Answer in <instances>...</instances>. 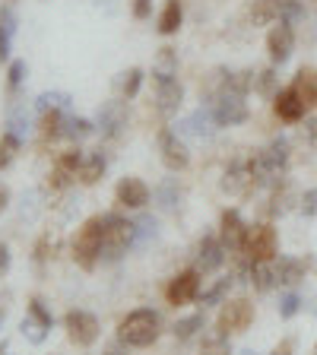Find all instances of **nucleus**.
<instances>
[{
  "label": "nucleus",
  "mask_w": 317,
  "mask_h": 355,
  "mask_svg": "<svg viewBox=\"0 0 317 355\" xmlns=\"http://www.w3.org/2000/svg\"><path fill=\"white\" fill-rule=\"evenodd\" d=\"M254 89H257L260 96H266V98H276V73L273 70H264V73L254 76Z\"/></svg>",
  "instance_id": "obj_39"
},
{
  "label": "nucleus",
  "mask_w": 317,
  "mask_h": 355,
  "mask_svg": "<svg viewBox=\"0 0 317 355\" xmlns=\"http://www.w3.org/2000/svg\"><path fill=\"white\" fill-rule=\"evenodd\" d=\"M10 133H16L19 140L29 133V111H26V105H16V108L10 111Z\"/></svg>",
  "instance_id": "obj_34"
},
{
  "label": "nucleus",
  "mask_w": 317,
  "mask_h": 355,
  "mask_svg": "<svg viewBox=\"0 0 317 355\" xmlns=\"http://www.w3.org/2000/svg\"><path fill=\"white\" fill-rule=\"evenodd\" d=\"M42 133H44V140H58V137H64V118H60V111H48V114H42Z\"/></svg>",
  "instance_id": "obj_30"
},
{
  "label": "nucleus",
  "mask_w": 317,
  "mask_h": 355,
  "mask_svg": "<svg viewBox=\"0 0 317 355\" xmlns=\"http://www.w3.org/2000/svg\"><path fill=\"white\" fill-rule=\"evenodd\" d=\"M102 219H105V251H102V257L105 260H118L130 244H137V222L124 219V216H118V213H105Z\"/></svg>",
  "instance_id": "obj_4"
},
{
  "label": "nucleus",
  "mask_w": 317,
  "mask_h": 355,
  "mask_svg": "<svg viewBox=\"0 0 317 355\" xmlns=\"http://www.w3.org/2000/svg\"><path fill=\"white\" fill-rule=\"evenodd\" d=\"M140 83H143V70H130V73H127V80H124V96L127 98L137 96V92H140Z\"/></svg>",
  "instance_id": "obj_44"
},
{
  "label": "nucleus",
  "mask_w": 317,
  "mask_h": 355,
  "mask_svg": "<svg viewBox=\"0 0 317 355\" xmlns=\"http://www.w3.org/2000/svg\"><path fill=\"white\" fill-rule=\"evenodd\" d=\"M244 238H248V225L235 209H225L222 213V235L219 241L225 244V251H244Z\"/></svg>",
  "instance_id": "obj_17"
},
{
  "label": "nucleus",
  "mask_w": 317,
  "mask_h": 355,
  "mask_svg": "<svg viewBox=\"0 0 317 355\" xmlns=\"http://www.w3.org/2000/svg\"><path fill=\"white\" fill-rule=\"evenodd\" d=\"M118 340L124 346H133V349H146L159 340V314L149 308H140V311H130L118 327Z\"/></svg>",
  "instance_id": "obj_2"
},
{
  "label": "nucleus",
  "mask_w": 317,
  "mask_h": 355,
  "mask_svg": "<svg viewBox=\"0 0 317 355\" xmlns=\"http://www.w3.org/2000/svg\"><path fill=\"white\" fill-rule=\"evenodd\" d=\"M159 153H162V162L169 165L171 171H181L187 168V162H191V155H187V146L181 140H178L175 130H159Z\"/></svg>",
  "instance_id": "obj_13"
},
{
  "label": "nucleus",
  "mask_w": 317,
  "mask_h": 355,
  "mask_svg": "<svg viewBox=\"0 0 317 355\" xmlns=\"http://www.w3.org/2000/svg\"><path fill=\"white\" fill-rule=\"evenodd\" d=\"M273 111H276V118L286 121V124H298V121L305 118V111H308V105L298 98V92L292 86L289 89H280L273 98Z\"/></svg>",
  "instance_id": "obj_15"
},
{
  "label": "nucleus",
  "mask_w": 317,
  "mask_h": 355,
  "mask_svg": "<svg viewBox=\"0 0 317 355\" xmlns=\"http://www.w3.org/2000/svg\"><path fill=\"white\" fill-rule=\"evenodd\" d=\"M102 251H105V219L102 216H92V219H86L83 229L76 232L74 260L83 270H92V266L102 260Z\"/></svg>",
  "instance_id": "obj_3"
},
{
  "label": "nucleus",
  "mask_w": 317,
  "mask_h": 355,
  "mask_svg": "<svg viewBox=\"0 0 317 355\" xmlns=\"http://www.w3.org/2000/svg\"><path fill=\"white\" fill-rule=\"evenodd\" d=\"M118 203L127 209H143L149 203V187L140 178H121L118 184Z\"/></svg>",
  "instance_id": "obj_19"
},
{
  "label": "nucleus",
  "mask_w": 317,
  "mask_h": 355,
  "mask_svg": "<svg viewBox=\"0 0 317 355\" xmlns=\"http://www.w3.org/2000/svg\"><path fill=\"white\" fill-rule=\"evenodd\" d=\"M292 346H295L292 340H282L280 346H276V352H273V355H292Z\"/></svg>",
  "instance_id": "obj_49"
},
{
  "label": "nucleus",
  "mask_w": 317,
  "mask_h": 355,
  "mask_svg": "<svg viewBox=\"0 0 317 355\" xmlns=\"http://www.w3.org/2000/svg\"><path fill=\"white\" fill-rule=\"evenodd\" d=\"M7 266H10V248L0 244V273H7Z\"/></svg>",
  "instance_id": "obj_48"
},
{
  "label": "nucleus",
  "mask_w": 317,
  "mask_h": 355,
  "mask_svg": "<svg viewBox=\"0 0 317 355\" xmlns=\"http://www.w3.org/2000/svg\"><path fill=\"white\" fill-rule=\"evenodd\" d=\"M175 70H178V54L171 51V48H162V51H159V60H155L153 76L155 80H159V76H175Z\"/></svg>",
  "instance_id": "obj_31"
},
{
  "label": "nucleus",
  "mask_w": 317,
  "mask_h": 355,
  "mask_svg": "<svg viewBox=\"0 0 317 355\" xmlns=\"http://www.w3.org/2000/svg\"><path fill=\"white\" fill-rule=\"evenodd\" d=\"M305 19V7L298 0H280V22H289V26H295V22Z\"/></svg>",
  "instance_id": "obj_35"
},
{
  "label": "nucleus",
  "mask_w": 317,
  "mask_h": 355,
  "mask_svg": "<svg viewBox=\"0 0 317 355\" xmlns=\"http://www.w3.org/2000/svg\"><path fill=\"white\" fill-rule=\"evenodd\" d=\"M298 209H302L305 216H317V187H311V191H305L302 197H298Z\"/></svg>",
  "instance_id": "obj_42"
},
{
  "label": "nucleus",
  "mask_w": 317,
  "mask_h": 355,
  "mask_svg": "<svg viewBox=\"0 0 317 355\" xmlns=\"http://www.w3.org/2000/svg\"><path fill=\"white\" fill-rule=\"evenodd\" d=\"M181 19H185L181 0H169L165 10H162V16H159V32H162V35H175L178 26H181Z\"/></svg>",
  "instance_id": "obj_27"
},
{
  "label": "nucleus",
  "mask_w": 317,
  "mask_h": 355,
  "mask_svg": "<svg viewBox=\"0 0 317 355\" xmlns=\"http://www.w3.org/2000/svg\"><path fill=\"white\" fill-rule=\"evenodd\" d=\"M105 168H108V159H105V153H89L86 159H83L80 181H83V184H96L98 178L105 175Z\"/></svg>",
  "instance_id": "obj_25"
},
{
  "label": "nucleus",
  "mask_w": 317,
  "mask_h": 355,
  "mask_svg": "<svg viewBox=\"0 0 317 355\" xmlns=\"http://www.w3.org/2000/svg\"><path fill=\"white\" fill-rule=\"evenodd\" d=\"M200 355H232L229 336H225V333H213V336H207L203 346H200Z\"/></svg>",
  "instance_id": "obj_28"
},
{
  "label": "nucleus",
  "mask_w": 317,
  "mask_h": 355,
  "mask_svg": "<svg viewBox=\"0 0 317 355\" xmlns=\"http://www.w3.org/2000/svg\"><path fill=\"white\" fill-rule=\"evenodd\" d=\"M248 162H251V171L257 178V187L276 184V181H282V175L289 168V143L280 137V140H273L266 149L254 153Z\"/></svg>",
  "instance_id": "obj_1"
},
{
  "label": "nucleus",
  "mask_w": 317,
  "mask_h": 355,
  "mask_svg": "<svg viewBox=\"0 0 317 355\" xmlns=\"http://www.w3.org/2000/svg\"><path fill=\"white\" fill-rule=\"evenodd\" d=\"M251 286L257 288V292H270L273 286H280V282H276V266H273V260H264V263H251Z\"/></svg>",
  "instance_id": "obj_23"
},
{
  "label": "nucleus",
  "mask_w": 317,
  "mask_h": 355,
  "mask_svg": "<svg viewBox=\"0 0 317 355\" xmlns=\"http://www.w3.org/2000/svg\"><path fill=\"white\" fill-rule=\"evenodd\" d=\"M266 51H270L273 64H286L295 51V29L289 22H273V29L266 35Z\"/></svg>",
  "instance_id": "obj_11"
},
{
  "label": "nucleus",
  "mask_w": 317,
  "mask_h": 355,
  "mask_svg": "<svg viewBox=\"0 0 317 355\" xmlns=\"http://www.w3.org/2000/svg\"><path fill=\"white\" fill-rule=\"evenodd\" d=\"M200 295V273L197 270H185V273H178L175 279L169 282V288H165V298H169V304H187L194 302V298Z\"/></svg>",
  "instance_id": "obj_12"
},
{
  "label": "nucleus",
  "mask_w": 317,
  "mask_h": 355,
  "mask_svg": "<svg viewBox=\"0 0 317 355\" xmlns=\"http://www.w3.org/2000/svg\"><path fill=\"white\" fill-rule=\"evenodd\" d=\"M64 324H67L70 343H76V346H92L98 340V320L89 311H70L64 318Z\"/></svg>",
  "instance_id": "obj_9"
},
{
  "label": "nucleus",
  "mask_w": 317,
  "mask_h": 355,
  "mask_svg": "<svg viewBox=\"0 0 317 355\" xmlns=\"http://www.w3.org/2000/svg\"><path fill=\"white\" fill-rule=\"evenodd\" d=\"M270 22H280V0H254L251 26H270Z\"/></svg>",
  "instance_id": "obj_26"
},
{
  "label": "nucleus",
  "mask_w": 317,
  "mask_h": 355,
  "mask_svg": "<svg viewBox=\"0 0 317 355\" xmlns=\"http://www.w3.org/2000/svg\"><path fill=\"white\" fill-rule=\"evenodd\" d=\"M22 73H26V64H22V60H13V64H10V89L19 86Z\"/></svg>",
  "instance_id": "obj_47"
},
{
  "label": "nucleus",
  "mask_w": 317,
  "mask_h": 355,
  "mask_svg": "<svg viewBox=\"0 0 317 355\" xmlns=\"http://www.w3.org/2000/svg\"><path fill=\"white\" fill-rule=\"evenodd\" d=\"M16 149H19V137L7 130L3 137H0V171H3L16 159Z\"/></svg>",
  "instance_id": "obj_32"
},
{
  "label": "nucleus",
  "mask_w": 317,
  "mask_h": 355,
  "mask_svg": "<svg viewBox=\"0 0 317 355\" xmlns=\"http://www.w3.org/2000/svg\"><path fill=\"white\" fill-rule=\"evenodd\" d=\"M203 327V314H194V318H185V320H178L175 324V336L178 340H191L194 333Z\"/></svg>",
  "instance_id": "obj_37"
},
{
  "label": "nucleus",
  "mask_w": 317,
  "mask_h": 355,
  "mask_svg": "<svg viewBox=\"0 0 317 355\" xmlns=\"http://www.w3.org/2000/svg\"><path fill=\"white\" fill-rule=\"evenodd\" d=\"M92 130H96V127L89 124L86 118H67V121H64V137H70V140H76V143L86 140Z\"/></svg>",
  "instance_id": "obj_29"
},
{
  "label": "nucleus",
  "mask_w": 317,
  "mask_h": 355,
  "mask_svg": "<svg viewBox=\"0 0 317 355\" xmlns=\"http://www.w3.org/2000/svg\"><path fill=\"white\" fill-rule=\"evenodd\" d=\"M149 13V3L146 0H140V3H137V16H146Z\"/></svg>",
  "instance_id": "obj_52"
},
{
  "label": "nucleus",
  "mask_w": 317,
  "mask_h": 355,
  "mask_svg": "<svg viewBox=\"0 0 317 355\" xmlns=\"http://www.w3.org/2000/svg\"><path fill=\"white\" fill-rule=\"evenodd\" d=\"M292 200H295V197H292V187L282 184V191L273 193V207H270V213H273V216H286L289 209H292Z\"/></svg>",
  "instance_id": "obj_36"
},
{
  "label": "nucleus",
  "mask_w": 317,
  "mask_h": 355,
  "mask_svg": "<svg viewBox=\"0 0 317 355\" xmlns=\"http://www.w3.org/2000/svg\"><path fill=\"white\" fill-rule=\"evenodd\" d=\"M127 127V108L124 102H105L98 108V130L105 140H118Z\"/></svg>",
  "instance_id": "obj_14"
},
{
  "label": "nucleus",
  "mask_w": 317,
  "mask_h": 355,
  "mask_svg": "<svg viewBox=\"0 0 317 355\" xmlns=\"http://www.w3.org/2000/svg\"><path fill=\"white\" fill-rule=\"evenodd\" d=\"M83 159H86V155H83L80 149H70V153L60 155L58 165H54V171H51V187H54V191H64L74 178H80Z\"/></svg>",
  "instance_id": "obj_16"
},
{
  "label": "nucleus",
  "mask_w": 317,
  "mask_h": 355,
  "mask_svg": "<svg viewBox=\"0 0 317 355\" xmlns=\"http://www.w3.org/2000/svg\"><path fill=\"white\" fill-rule=\"evenodd\" d=\"M155 197H159V203H162L165 209H175L178 207V187H175V181H165V184L155 191Z\"/></svg>",
  "instance_id": "obj_41"
},
{
  "label": "nucleus",
  "mask_w": 317,
  "mask_h": 355,
  "mask_svg": "<svg viewBox=\"0 0 317 355\" xmlns=\"http://www.w3.org/2000/svg\"><path fill=\"white\" fill-rule=\"evenodd\" d=\"M314 76H317V70H314Z\"/></svg>",
  "instance_id": "obj_55"
},
{
  "label": "nucleus",
  "mask_w": 317,
  "mask_h": 355,
  "mask_svg": "<svg viewBox=\"0 0 317 355\" xmlns=\"http://www.w3.org/2000/svg\"><path fill=\"white\" fill-rule=\"evenodd\" d=\"M64 105H70V96H67V92H42V96H38V111H42V114L60 111Z\"/></svg>",
  "instance_id": "obj_33"
},
{
  "label": "nucleus",
  "mask_w": 317,
  "mask_h": 355,
  "mask_svg": "<svg viewBox=\"0 0 317 355\" xmlns=\"http://www.w3.org/2000/svg\"><path fill=\"white\" fill-rule=\"evenodd\" d=\"M225 263V244L219 238H203L197 248V273H216Z\"/></svg>",
  "instance_id": "obj_18"
},
{
  "label": "nucleus",
  "mask_w": 317,
  "mask_h": 355,
  "mask_svg": "<svg viewBox=\"0 0 317 355\" xmlns=\"http://www.w3.org/2000/svg\"><path fill=\"white\" fill-rule=\"evenodd\" d=\"M292 89H295L298 98H302L308 108H317V76H314V70H298L295 80H292Z\"/></svg>",
  "instance_id": "obj_22"
},
{
  "label": "nucleus",
  "mask_w": 317,
  "mask_h": 355,
  "mask_svg": "<svg viewBox=\"0 0 317 355\" xmlns=\"http://www.w3.org/2000/svg\"><path fill=\"white\" fill-rule=\"evenodd\" d=\"M311 355H317V346H314V352H311Z\"/></svg>",
  "instance_id": "obj_54"
},
{
  "label": "nucleus",
  "mask_w": 317,
  "mask_h": 355,
  "mask_svg": "<svg viewBox=\"0 0 317 355\" xmlns=\"http://www.w3.org/2000/svg\"><path fill=\"white\" fill-rule=\"evenodd\" d=\"M298 311H302V298H298V292H286V295L280 298V318L292 320Z\"/></svg>",
  "instance_id": "obj_38"
},
{
  "label": "nucleus",
  "mask_w": 317,
  "mask_h": 355,
  "mask_svg": "<svg viewBox=\"0 0 317 355\" xmlns=\"http://www.w3.org/2000/svg\"><path fill=\"white\" fill-rule=\"evenodd\" d=\"M213 124H216L213 111H209V108H197V111L191 114V118H187L185 124H181V130L191 133V137H200V140H203V137H213Z\"/></svg>",
  "instance_id": "obj_21"
},
{
  "label": "nucleus",
  "mask_w": 317,
  "mask_h": 355,
  "mask_svg": "<svg viewBox=\"0 0 317 355\" xmlns=\"http://www.w3.org/2000/svg\"><path fill=\"white\" fill-rule=\"evenodd\" d=\"M13 32H16V16L10 7L0 10V64L10 60V42H13Z\"/></svg>",
  "instance_id": "obj_24"
},
{
  "label": "nucleus",
  "mask_w": 317,
  "mask_h": 355,
  "mask_svg": "<svg viewBox=\"0 0 317 355\" xmlns=\"http://www.w3.org/2000/svg\"><path fill=\"white\" fill-rule=\"evenodd\" d=\"M229 288H232V276L219 279L213 288H209V292H203V308H207V304H219L222 298H225V292H229Z\"/></svg>",
  "instance_id": "obj_40"
},
{
  "label": "nucleus",
  "mask_w": 317,
  "mask_h": 355,
  "mask_svg": "<svg viewBox=\"0 0 317 355\" xmlns=\"http://www.w3.org/2000/svg\"><path fill=\"white\" fill-rule=\"evenodd\" d=\"M29 314H32V318H35V320H42L44 327H51V314H48V311L42 308V302H38V298H32V304H29Z\"/></svg>",
  "instance_id": "obj_46"
},
{
  "label": "nucleus",
  "mask_w": 317,
  "mask_h": 355,
  "mask_svg": "<svg viewBox=\"0 0 317 355\" xmlns=\"http://www.w3.org/2000/svg\"><path fill=\"white\" fill-rule=\"evenodd\" d=\"M305 133H308V140L314 143L317 140V121H305Z\"/></svg>",
  "instance_id": "obj_50"
},
{
  "label": "nucleus",
  "mask_w": 317,
  "mask_h": 355,
  "mask_svg": "<svg viewBox=\"0 0 317 355\" xmlns=\"http://www.w3.org/2000/svg\"><path fill=\"white\" fill-rule=\"evenodd\" d=\"M149 235H155V219H149V216H143V219L137 222V244H143Z\"/></svg>",
  "instance_id": "obj_45"
},
{
  "label": "nucleus",
  "mask_w": 317,
  "mask_h": 355,
  "mask_svg": "<svg viewBox=\"0 0 317 355\" xmlns=\"http://www.w3.org/2000/svg\"><path fill=\"white\" fill-rule=\"evenodd\" d=\"M181 102H185V86L175 76H159L155 80V111L162 118H171V114H178Z\"/></svg>",
  "instance_id": "obj_10"
},
{
  "label": "nucleus",
  "mask_w": 317,
  "mask_h": 355,
  "mask_svg": "<svg viewBox=\"0 0 317 355\" xmlns=\"http://www.w3.org/2000/svg\"><path fill=\"white\" fill-rule=\"evenodd\" d=\"M241 355H254V352H241Z\"/></svg>",
  "instance_id": "obj_53"
},
{
  "label": "nucleus",
  "mask_w": 317,
  "mask_h": 355,
  "mask_svg": "<svg viewBox=\"0 0 317 355\" xmlns=\"http://www.w3.org/2000/svg\"><path fill=\"white\" fill-rule=\"evenodd\" d=\"M254 324V304L248 298H232V302H222L219 311V333L232 336V333H244Z\"/></svg>",
  "instance_id": "obj_7"
},
{
  "label": "nucleus",
  "mask_w": 317,
  "mask_h": 355,
  "mask_svg": "<svg viewBox=\"0 0 317 355\" xmlns=\"http://www.w3.org/2000/svg\"><path fill=\"white\" fill-rule=\"evenodd\" d=\"M273 266H276V282L286 288L298 286L305 279V273H308L305 260H298V257H280V260H273Z\"/></svg>",
  "instance_id": "obj_20"
},
{
  "label": "nucleus",
  "mask_w": 317,
  "mask_h": 355,
  "mask_svg": "<svg viewBox=\"0 0 317 355\" xmlns=\"http://www.w3.org/2000/svg\"><path fill=\"white\" fill-rule=\"evenodd\" d=\"M7 203H10V191H7V187H0V213L7 209Z\"/></svg>",
  "instance_id": "obj_51"
},
{
  "label": "nucleus",
  "mask_w": 317,
  "mask_h": 355,
  "mask_svg": "<svg viewBox=\"0 0 317 355\" xmlns=\"http://www.w3.org/2000/svg\"><path fill=\"white\" fill-rule=\"evenodd\" d=\"M213 118L219 127H238L251 118V111H248L244 96L229 92V89H219V92H216V102H213Z\"/></svg>",
  "instance_id": "obj_6"
},
{
  "label": "nucleus",
  "mask_w": 317,
  "mask_h": 355,
  "mask_svg": "<svg viewBox=\"0 0 317 355\" xmlns=\"http://www.w3.org/2000/svg\"><path fill=\"white\" fill-rule=\"evenodd\" d=\"M22 330L29 333V340H32V343H42V340H44V330H48V327H44L42 320L32 318V320H22Z\"/></svg>",
  "instance_id": "obj_43"
},
{
  "label": "nucleus",
  "mask_w": 317,
  "mask_h": 355,
  "mask_svg": "<svg viewBox=\"0 0 317 355\" xmlns=\"http://www.w3.org/2000/svg\"><path fill=\"white\" fill-rule=\"evenodd\" d=\"M251 263H264V260L280 257V235L273 225H251L248 238H244V251Z\"/></svg>",
  "instance_id": "obj_5"
},
{
  "label": "nucleus",
  "mask_w": 317,
  "mask_h": 355,
  "mask_svg": "<svg viewBox=\"0 0 317 355\" xmlns=\"http://www.w3.org/2000/svg\"><path fill=\"white\" fill-rule=\"evenodd\" d=\"M254 187H257V178H254L251 162H248V159L232 162L229 168H225V175H222V191L232 193V197H248Z\"/></svg>",
  "instance_id": "obj_8"
}]
</instances>
